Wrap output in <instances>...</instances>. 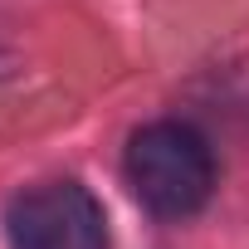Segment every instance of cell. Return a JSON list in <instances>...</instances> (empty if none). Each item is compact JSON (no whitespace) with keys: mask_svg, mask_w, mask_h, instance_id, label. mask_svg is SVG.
<instances>
[{"mask_svg":"<svg viewBox=\"0 0 249 249\" xmlns=\"http://www.w3.org/2000/svg\"><path fill=\"white\" fill-rule=\"evenodd\" d=\"M127 186L161 220L196 215L215 191L210 142L191 122H152V127L132 132V142H127Z\"/></svg>","mask_w":249,"mask_h":249,"instance_id":"cell-1","label":"cell"},{"mask_svg":"<svg viewBox=\"0 0 249 249\" xmlns=\"http://www.w3.org/2000/svg\"><path fill=\"white\" fill-rule=\"evenodd\" d=\"M10 249H107V220L88 186L44 181L10 200Z\"/></svg>","mask_w":249,"mask_h":249,"instance_id":"cell-2","label":"cell"}]
</instances>
